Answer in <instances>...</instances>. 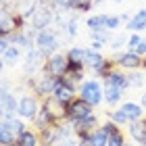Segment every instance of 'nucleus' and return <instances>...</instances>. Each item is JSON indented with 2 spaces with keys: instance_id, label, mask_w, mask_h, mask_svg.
Returning a JSON list of instances; mask_svg holds the SVG:
<instances>
[{
  "instance_id": "nucleus-10",
  "label": "nucleus",
  "mask_w": 146,
  "mask_h": 146,
  "mask_svg": "<svg viewBox=\"0 0 146 146\" xmlns=\"http://www.w3.org/2000/svg\"><path fill=\"white\" fill-rule=\"evenodd\" d=\"M19 113V100L13 92H2V119H13Z\"/></svg>"
},
{
  "instance_id": "nucleus-42",
  "label": "nucleus",
  "mask_w": 146,
  "mask_h": 146,
  "mask_svg": "<svg viewBox=\"0 0 146 146\" xmlns=\"http://www.w3.org/2000/svg\"><path fill=\"white\" fill-rule=\"evenodd\" d=\"M15 146H17V144H15Z\"/></svg>"
},
{
  "instance_id": "nucleus-37",
  "label": "nucleus",
  "mask_w": 146,
  "mask_h": 146,
  "mask_svg": "<svg viewBox=\"0 0 146 146\" xmlns=\"http://www.w3.org/2000/svg\"><path fill=\"white\" fill-rule=\"evenodd\" d=\"M136 54H140L142 58L146 56V40H142V44L138 46V50H136Z\"/></svg>"
},
{
  "instance_id": "nucleus-12",
  "label": "nucleus",
  "mask_w": 146,
  "mask_h": 146,
  "mask_svg": "<svg viewBox=\"0 0 146 146\" xmlns=\"http://www.w3.org/2000/svg\"><path fill=\"white\" fill-rule=\"evenodd\" d=\"M17 31V19H15V13L11 11H2V17H0V36L2 38H9L11 34Z\"/></svg>"
},
{
  "instance_id": "nucleus-4",
  "label": "nucleus",
  "mask_w": 146,
  "mask_h": 146,
  "mask_svg": "<svg viewBox=\"0 0 146 146\" xmlns=\"http://www.w3.org/2000/svg\"><path fill=\"white\" fill-rule=\"evenodd\" d=\"M54 19H56V15H54V11H52L50 6H38V11L34 13V17H31V29L44 31V29H48V25L54 21Z\"/></svg>"
},
{
  "instance_id": "nucleus-13",
  "label": "nucleus",
  "mask_w": 146,
  "mask_h": 146,
  "mask_svg": "<svg viewBox=\"0 0 146 146\" xmlns=\"http://www.w3.org/2000/svg\"><path fill=\"white\" fill-rule=\"evenodd\" d=\"M129 136L140 146H146V119H136L129 123Z\"/></svg>"
},
{
  "instance_id": "nucleus-14",
  "label": "nucleus",
  "mask_w": 146,
  "mask_h": 146,
  "mask_svg": "<svg viewBox=\"0 0 146 146\" xmlns=\"http://www.w3.org/2000/svg\"><path fill=\"white\" fill-rule=\"evenodd\" d=\"M36 125L40 129H44V127H52V125H56V121L52 119V115L48 113V109L44 107H40V111H38V115H36Z\"/></svg>"
},
{
  "instance_id": "nucleus-11",
  "label": "nucleus",
  "mask_w": 146,
  "mask_h": 146,
  "mask_svg": "<svg viewBox=\"0 0 146 146\" xmlns=\"http://www.w3.org/2000/svg\"><path fill=\"white\" fill-rule=\"evenodd\" d=\"M102 86H113V88H119L125 92L129 88V79H127V75H123L119 71H111L102 77Z\"/></svg>"
},
{
  "instance_id": "nucleus-30",
  "label": "nucleus",
  "mask_w": 146,
  "mask_h": 146,
  "mask_svg": "<svg viewBox=\"0 0 146 146\" xmlns=\"http://www.w3.org/2000/svg\"><path fill=\"white\" fill-rule=\"evenodd\" d=\"M142 36H138V34H131L129 38H127V50H131V52H136L138 50V46L142 44Z\"/></svg>"
},
{
  "instance_id": "nucleus-6",
  "label": "nucleus",
  "mask_w": 146,
  "mask_h": 146,
  "mask_svg": "<svg viewBox=\"0 0 146 146\" xmlns=\"http://www.w3.org/2000/svg\"><path fill=\"white\" fill-rule=\"evenodd\" d=\"M58 82H61V77H54V75H48V73H44L42 77L38 79V82H34V88L40 96H52L54 94V90H56V86Z\"/></svg>"
},
{
  "instance_id": "nucleus-2",
  "label": "nucleus",
  "mask_w": 146,
  "mask_h": 146,
  "mask_svg": "<svg viewBox=\"0 0 146 146\" xmlns=\"http://www.w3.org/2000/svg\"><path fill=\"white\" fill-rule=\"evenodd\" d=\"M36 48L42 52L46 58L52 56V54L56 52V48H58V36H56L52 29L38 31V36H36Z\"/></svg>"
},
{
  "instance_id": "nucleus-39",
  "label": "nucleus",
  "mask_w": 146,
  "mask_h": 146,
  "mask_svg": "<svg viewBox=\"0 0 146 146\" xmlns=\"http://www.w3.org/2000/svg\"><path fill=\"white\" fill-rule=\"evenodd\" d=\"M125 146H134V144H129V142H125Z\"/></svg>"
},
{
  "instance_id": "nucleus-32",
  "label": "nucleus",
  "mask_w": 146,
  "mask_h": 146,
  "mask_svg": "<svg viewBox=\"0 0 146 146\" xmlns=\"http://www.w3.org/2000/svg\"><path fill=\"white\" fill-rule=\"evenodd\" d=\"M107 146H125V140H123V134L117 131V134H111L109 136V144Z\"/></svg>"
},
{
  "instance_id": "nucleus-22",
  "label": "nucleus",
  "mask_w": 146,
  "mask_h": 146,
  "mask_svg": "<svg viewBox=\"0 0 146 146\" xmlns=\"http://www.w3.org/2000/svg\"><path fill=\"white\" fill-rule=\"evenodd\" d=\"M109 29H98V31H92V46L96 50H100L104 44H109Z\"/></svg>"
},
{
  "instance_id": "nucleus-3",
  "label": "nucleus",
  "mask_w": 146,
  "mask_h": 146,
  "mask_svg": "<svg viewBox=\"0 0 146 146\" xmlns=\"http://www.w3.org/2000/svg\"><path fill=\"white\" fill-rule=\"evenodd\" d=\"M67 65H69L67 54H52L44 61L42 71L48 73V75H54V77H65L67 75Z\"/></svg>"
},
{
  "instance_id": "nucleus-15",
  "label": "nucleus",
  "mask_w": 146,
  "mask_h": 146,
  "mask_svg": "<svg viewBox=\"0 0 146 146\" xmlns=\"http://www.w3.org/2000/svg\"><path fill=\"white\" fill-rule=\"evenodd\" d=\"M127 29L129 31H142V29H146V9H142V11H138L134 17L127 21Z\"/></svg>"
},
{
  "instance_id": "nucleus-28",
  "label": "nucleus",
  "mask_w": 146,
  "mask_h": 146,
  "mask_svg": "<svg viewBox=\"0 0 146 146\" xmlns=\"http://www.w3.org/2000/svg\"><path fill=\"white\" fill-rule=\"evenodd\" d=\"M109 119L111 121H115L117 125H129V119H127V115L119 109V111H111L109 113Z\"/></svg>"
},
{
  "instance_id": "nucleus-36",
  "label": "nucleus",
  "mask_w": 146,
  "mask_h": 146,
  "mask_svg": "<svg viewBox=\"0 0 146 146\" xmlns=\"http://www.w3.org/2000/svg\"><path fill=\"white\" fill-rule=\"evenodd\" d=\"M123 44H127V38H121V36H119L115 42H111V48H119V46H123Z\"/></svg>"
},
{
  "instance_id": "nucleus-18",
  "label": "nucleus",
  "mask_w": 146,
  "mask_h": 146,
  "mask_svg": "<svg viewBox=\"0 0 146 146\" xmlns=\"http://www.w3.org/2000/svg\"><path fill=\"white\" fill-rule=\"evenodd\" d=\"M19 58H21V50H19V46H15V44H11L9 48H6L4 52H2V63L4 65H17L19 63Z\"/></svg>"
},
{
  "instance_id": "nucleus-20",
  "label": "nucleus",
  "mask_w": 146,
  "mask_h": 146,
  "mask_svg": "<svg viewBox=\"0 0 146 146\" xmlns=\"http://www.w3.org/2000/svg\"><path fill=\"white\" fill-rule=\"evenodd\" d=\"M121 96H123V90L113 88V86H104V100H107V104H117L121 100Z\"/></svg>"
},
{
  "instance_id": "nucleus-34",
  "label": "nucleus",
  "mask_w": 146,
  "mask_h": 146,
  "mask_svg": "<svg viewBox=\"0 0 146 146\" xmlns=\"http://www.w3.org/2000/svg\"><path fill=\"white\" fill-rule=\"evenodd\" d=\"M100 127H102L104 131H107V134H109V136H111V134H117V131H121V129H119V125H117L115 121H111V119H109V121H107V123H102V125H100Z\"/></svg>"
},
{
  "instance_id": "nucleus-29",
  "label": "nucleus",
  "mask_w": 146,
  "mask_h": 146,
  "mask_svg": "<svg viewBox=\"0 0 146 146\" xmlns=\"http://www.w3.org/2000/svg\"><path fill=\"white\" fill-rule=\"evenodd\" d=\"M113 63H115V61H109V58H104V61H102L100 65H98V67H94L92 71H94L96 75L104 77V75H107V73H111V71H113Z\"/></svg>"
},
{
  "instance_id": "nucleus-33",
  "label": "nucleus",
  "mask_w": 146,
  "mask_h": 146,
  "mask_svg": "<svg viewBox=\"0 0 146 146\" xmlns=\"http://www.w3.org/2000/svg\"><path fill=\"white\" fill-rule=\"evenodd\" d=\"M127 79H129L131 88H140V86L144 84V75L142 73H131V75H127Z\"/></svg>"
},
{
  "instance_id": "nucleus-31",
  "label": "nucleus",
  "mask_w": 146,
  "mask_h": 146,
  "mask_svg": "<svg viewBox=\"0 0 146 146\" xmlns=\"http://www.w3.org/2000/svg\"><path fill=\"white\" fill-rule=\"evenodd\" d=\"M121 15H107V29L111 31V29H117L119 25H121Z\"/></svg>"
},
{
  "instance_id": "nucleus-35",
  "label": "nucleus",
  "mask_w": 146,
  "mask_h": 146,
  "mask_svg": "<svg viewBox=\"0 0 146 146\" xmlns=\"http://www.w3.org/2000/svg\"><path fill=\"white\" fill-rule=\"evenodd\" d=\"M92 6H94V2L92 0H75V11H90Z\"/></svg>"
},
{
  "instance_id": "nucleus-41",
  "label": "nucleus",
  "mask_w": 146,
  "mask_h": 146,
  "mask_svg": "<svg viewBox=\"0 0 146 146\" xmlns=\"http://www.w3.org/2000/svg\"><path fill=\"white\" fill-rule=\"evenodd\" d=\"M113 2H123V0H113Z\"/></svg>"
},
{
  "instance_id": "nucleus-9",
  "label": "nucleus",
  "mask_w": 146,
  "mask_h": 146,
  "mask_svg": "<svg viewBox=\"0 0 146 146\" xmlns=\"http://www.w3.org/2000/svg\"><path fill=\"white\" fill-rule=\"evenodd\" d=\"M44 107L48 109V113L52 115V119H54L56 123H61L63 119H67V104H63L61 100H56L54 96H48L44 100Z\"/></svg>"
},
{
  "instance_id": "nucleus-25",
  "label": "nucleus",
  "mask_w": 146,
  "mask_h": 146,
  "mask_svg": "<svg viewBox=\"0 0 146 146\" xmlns=\"http://www.w3.org/2000/svg\"><path fill=\"white\" fill-rule=\"evenodd\" d=\"M88 27L90 31H98V29H107V15H94L88 19Z\"/></svg>"
},
{
  "instance_id": "nucleus-26",
  "label": "nucleus",
  "mask_w": 146,
  "mask_h": 146,
  "mask_svg": "<svg viewBox=\"0 0 146 146\" xmlns=\"http://www.w3.org/2000/svg\"><path fill=\"white\" fill-rule=\"evenodd\" d=\"M61 29H63L69 38H75V36H77V17L65 19V23H61Z\"/></svg>"
},
{
  "instance_id": "nucleus-8",
  "label": "nucleus",
  "mask_w": 146,
  "mask_h": 146,
  "mask_svg": "<svg viewBox=\"0 0 146 146\" xmlns=\"http://www.w3.org/2000/svg\"><path fill=\"white\" fill-rule=\"evenodd\" d=\"M38 111H40V107H38L36 96H23L21 100H19V113H17L19 117H23V119H36Z\"/></svg>"
},
{
  "instance_id": "nucleus-23",
  "label": "nucleus",
  "mask_w": 146,
  "mask_h": 146,
  "mask_svg": "<svg viewBox=\"0 0 146 146\" xmlns=\"http://www.w3.org/2000/svg\"><path fill=\"white\" fill-rule=\"evenodd\" d=\"M38 134H34V131L25 129L21 136L17 138V146H38Z\"/></svg>"
},
{
  "instance_id": "nucleus-17",
  "label": "nucleus",
  "mask_w": 146,
  "mask_h": 146,
  "mask_svg": "<svg viewBox=\"0 0 146 146\" xmlns=\"http://www.w3.org/2000/svg\"><path fill=\"white\" fill-rule=\"evenodd\" d=\"M109 144V134L102 127H96L94 131H90L88 146H107Z\"/></svg>"
},
{
  "instance_id": "nucleus-24",
  "label": "nucleus",
  "mask_w": 146,
  "mask_h": 146,
  "mask_svg": "<svg viewBox=\"0 0 146 146\" xmlns=\"http://www.w3.org/2000/svg\"><path fill=\"white\" fill-rule=\"evenodd\" d=\"M86 52H88V48L73 46V48L67 52V58H69L71 63H84V65H86Z\"/></svg>"
},
{
  "instance_id": "nucleus-38",
  "label": "nucleus",
  "mask_w": 146,
  "mask_h": 146,
  "mask_svg": "<svg viewBox=\"0 0 146 146\" xmlns=\"http://www.w3.org/2000/svg\"><path fill=\"white\" fill-rule=\"evenodd\" d=\"M140 104H142V109L146 111V92H144V94H142V100H140Z\"/></svg>"
},
{
  "instance_id": "nucleus-40",
  "label": "nucleus",
  "mask_w": 146,
  "mask_h": 146,
  "mask_svg": "<svg viewBox=\"0 0 146 146\" xmlns=\"http://www.w3.org/2000/svg\"><path fill=\"white\" fill-rule=\"evenodd\" d=\"M144 69H146V56H144Z\"/></svg>"
},
{
  "instance_id": "nucleus-1",
  "label": "nucleus",
  "mask_w": 146,
  "mask_h": 146,
  "mask_svg": "<svg viewBox=\"0 0 146 146\" xmlns=\"http://www.w3.org/2000/svg\"><path fill=\"white\" fill-rule=\"evenodd\" d=\"M79 98H84L86 102H90L92 107H98L104 100V86L96 79H86L79 84Z\"/></svg>"
},
{
  "instance_id": "nucleus-21",
  "label": "nucleus",
  "mask_w": 146,
  "mask_h": 146,
  "mask_svg": "<svg viewBox=\"0 0 146 146\" xmlns=\"http://www.w3.org/2000/svg\"><path fill=\"white\" fill-rule=\"evenodd\" d=\"M104 61V56L100 54V50H96V48H88V52H86V65H88V67H98V65H100Z\"/></svg>"
},
{
  "instance_id": "nucleus-16",
  "label": "nucleus",
  "mask_w": 146,
  "mask_h": 146,
  "mask_svg": "<svg viewBox=\"0 0 146 146\" xmlns=\"http://www.w3.org/2000/svg\"><path fill=\"white\" fill-rule=\"evenodd\" d=\"M0 125H4V127L9 129L15 138H19V136L25 131V123L21 121V119H17V117H13V119H2V123H0Z\"/></svg>"
},
{
  "instance_id": "nucleus-7",
  "label": "nucleus",
  "mask_w": 146,
  "mask_h": 146,
  "mask_svg": "<svg viewBox=\"0 0 146 146\" xmlns=\"http://www.w3.org/2000/svg\"><path fill=\"white\" fill-rule=\"evenodd\" d=\"M113 61H117V65L123 67V69H140V67H144V58L140 54H136V52H131V50L115 54Z\"/></svg>"
},
{
  "instance_id": "nucleus-19",
  "label": "nucleus",
  "mask_w": 146,
  "mask_h": 146,
  "mask_svg": "<svg viewBox=\"0 0 146 146\" xmlns=\"http://www.w3.org/2000/svg\"><path fill=\"white\" fill-rule=\"evenodd\" d=\"M121 111L127 115V119H129V123L131 121H136V119H142V104H138V102H125L123 107H121Z\"/></svg>"
},
{
  "instance_id": "nucleus-5",
  "label": "nucleus",
  "mask_w": 146,
  "mask_h": 146,
  "mask_svg": "<svg viewBox=\"0 0 146 146\" xmlns=\"http://www.w3.org/2000/svg\"><path fill=\"white\" fill-rule=\"evenodd\" d=\"M92 104L90 102H86L84 98H73V100L67 104V119L69 121H77V119H84V117H88L92 115Z\"/></svg>"
},
{
  "instance_id": "nucleus-27",
  "label": "nucleus",
  "mask_w": 146,
  "mask_h": 146,
  "mask_svg": "<svg viewBox=\"0 0 146 146\" xmlns=\"http://www.w3.org/2000/svg\"><path fill=\"white\" fill-rule=\"evenodd\" d=\"M15 144H17V138L4 125H0V146H15Z\"/></svg>"
}]
</instances>
